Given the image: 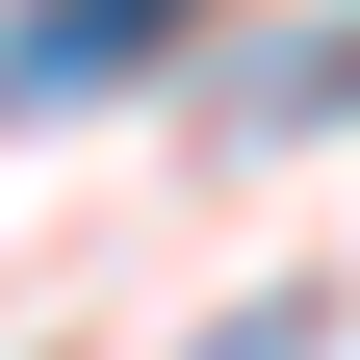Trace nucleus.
<instances>
[{
	"instance_id": "2",
	"label": "nucleus",
	"mask_w": 360,
	"mask_h": 360,
	"mask_svg": "<svg viewBox=\"0 0 360 360\" xmlns=\"http://www.w3.org/2000/svg\"><path fill=\"white\" fill-rule=\"evenodd\" d=\"M309 335H335L309 283H283V309H206V360H309Z\"/></svg>"
},
{
	"instance_id": "1",
	"label": "nucleus",
	"mask_w": 360,
	"mask_h": 360,
	"mask_svg": "<svg viewBox=\"0 0 360 360\" xmlns=\"http://www.w3.org/2000/svg\"><path fill=\"white\" fill-rule=\"evenodd\" d=\"M180 26H206V0H26V26H0V103H103V77H155Z\"/></svg>"
}]
</instances>
